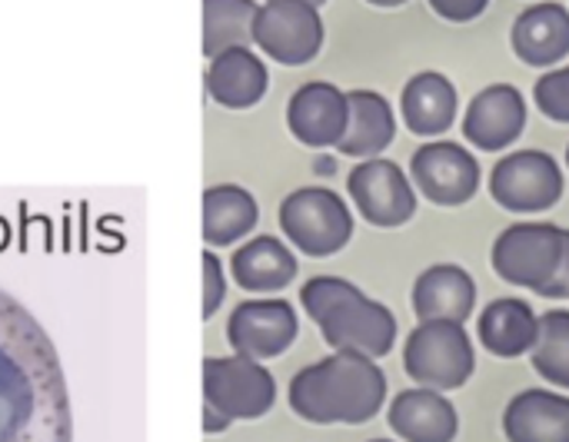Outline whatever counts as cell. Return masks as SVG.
Wrapping results in <instances>:
<instances>
[{
    "mask_svg": "<svg viewBox=\"0 0 569 442\" xmlns=\"http://www.w3.org/2000/svg\"><path fill=\"white\" fill-rule=\"evenodd\" d=\"M0 442H70L57 353L37 320L0 293Z\"/></svg>",
    "mask_w": 569,
    "mask_h": 442,
    "instance_id": "6da1fadb",
    "label": "cell"
},
{
    "mask_svg": "<svg viewBox=\"0 0 569 442\" xmlns=\"http://www.w3.org/2000/svg\"><path fill=\"white\" fill-rule=\"evenodd\" d=\"M290 410L313 426H360L387 403V373L377 360L330 353L303 366L287 390Z\"/></svg>",
    "mask_w": 569,
    "mask_h": 442,
    "instance_id": "7a4b0ae2",
    "label": "cell"
},
{
    "mask_svg": "<svg viewBox=\"0 0 569 442\" xmlns=\"http://www.w3.org/2000/svg\"><path fill=\"white\" fill-rule=\"evenodd\" d=\"M477 370V350L463 323H417L403 343V373L437 393H453L470 383Z\"/></svg>",
    "mask_w": 569,
    "mask_h": 442,
    "instance_id": "3957f363",
    "label": "cell"
},
{
    "mask_svg": "<svg viewBox=\"0 0 569 442\" xmlns=\"http://www.w3.org/2000/svg\"><path fill=\"white\" fill-rule=\"evenodd\" d=\"M280 230L303 257L327 260L353 240V213L330 187H300L280 203Z\"/></svg>",
    "mask_w": 569,
    "mask_h": 442,
    "instance_id": "277c9868",
    "label": "cell"
},
{
    "mask_svg": "<svg viewBox=\"0 0 569 442\" xmlns=\"http://www.w3.org/2000/svg\"><path fill=\"white\" fill-rule=\"evenodd\" d=\"M317 327L333 353H353L367 360H383L400 336L393 310L380 300H370L360 287H353Z\"/></svg>",
    "mask_w": 569,
    "mask_h": 442,
    "instance_id": "5b68a950",
    "label": "cell"
},
{
    "mask_svg": "<svg viewBox=\"0 0 569 442\" xmlns=\"http://www.w3.org/2000/svg\"><path fill=\"white\" fill-rule=\"evenodd\" d=\"M490 197L510 213H543L563 197V170L547 150H513L490 170Z\"/></svg>",
    "mask_w": 569,
    "mask_h": 442,
    "instance_id": "8992f818",
    "label": "cell"
},
{
    "mask_svg": "<svg viewBox=\"0 0 569 442\" xmlns=\"http://www.w3.org/2000/svg\"><path fill=\"white\" fill-rule=\"evenodd\" d=\"M203 400L230 423L260 420L277 403V383L270 370L257 360H203Z\"/></svg>",
    "mask_w": 569,
    "mask_h": 442,
    "instance_id": "52a82bcc",
    "label": "cell"
},
{
    "mask_svg": "<svg viewBox=\"0 0 569 442\" xmlns=\"http://www.w3.org/2000/svg\"><path fill=\"white\" fill-rule=\"evenodd\" d=\"M563 247V227L557 223H513L507 227L490 250V263L497 277L510 287H523L540 293V287L553 277Z\"/></svg>",
    "mask_w": 569,
    "mask_h": 442,
    "instance_id": "ba28073f",
    "label": "cell"
},
{
    "mask_svg": "<svg viewBox=\"0 0 569 442\" xmlns=\"http://www.w3.org/2000/svg\"><path fill=\"white\" fill-rule=\"evenodd\" d=\"M350 200L357 203V213L380 230H397L413 220L417 213V190L407 170L397 160L373 157L357 160V167L347 177Z\"/></svg>",
    "mask_w": 569,
    "mask_h": 442,
    "instance_id": "9c48e42d",
    "label": "cell"
},
{
    "mask_svg": "<svg viewBox=\"0 0 569 442\" xmlns=\"http://www.w3.org/2000/svg\"><path fill=\"white\" fill-rule=\"evenodd\" d=\"M253 43L283 67L310 63L323 47L320 7L303 0H267L253 20Z\"/></svg>",
    "mask_w": 569,
    "mask_h": 442,
    "instance_id": "30bf717a",
    "label": "cell"
},
{
    "mask_svg": "<svg viewBox=\"0 0 569 442\" xmlns=\"http://www.w3.org/2000/svg\"><path fill=\"white\" fill-rule=\"evenodd\" d=\"M480 160L453 140H430L410 160V180L437 207H463L480 190Z\"/></svg>",
    "mask_w": 569,
    "mask_h": 442,
    "instance_id": "8fae6325",
    "label": "cell"
},
{
    "mask_svg": "<svg viewBox=\"0 0 569 442\" xmlns=\"http://www.w3.org/2000/svg\"><path fill=\"white\" fill-rule=\"evenodd\" d=\"M300 333L297 310L287 300H247L227 320V340L243 360L283 356Z\"/></svg>",
    "mask_w": 569,
    "mask_h": 442,
    "instance_id": "7c38bea8",
    "label": "cell"
},
{
    "mask_svg": "<svg viewBox=\"0 0 569 442\" xmlns=\"http://www.w3.org/2000/svg\"><path fill=\"white\" fill-rule=\"evenodd\" d=\"M460 127L473 150H510L527 127V100L513 83H490L467 103Z\"/></svg>",
    "mask_w": 569,
    "mask_h": 442,
    "instance_id": "4fadbf2b",
    "label": "cell"
},
{
    "mask_svg": "<svg viewBox=\"0 0 569 442\" xmlns=\"http://www.w3.org/2000/svg\"><path fill=\"white\" fill-rule=\"evenodd\" d=\"M347 117H350L347 93L327 80H310L297 87V93L287 103V127L310 150L340 147L347 133Z\"/></svg>",
    "mask_w": 569,
    "mask_h": 442,
    "instance_id": "5bb4252c",
    "label": "cell"
},
{
    "mask_svg": "<svg viewBox=\"0 0 569 442\" xmlns=\"http://www.w3.org/2000/svg\"><path fill=\"white\" fill-rule=\"evenodd\" d=\"M410 303L420 323L447 320V323L467 327V320L477 310V283L457 263H433L417 277Z\"/></svg>",
    "mask_w": 569,
    "mask_h": 442,
    "instance_id": "9a60e30c",
    "label": "cell"
},
{
    "mask_svg": "<svg viewBox=\"0 0 569 442\" xmlns=\"http://www.w3.org/2000/svg\"><path fill=\"white\" fill-rule=\"evenodd\" d=\"M387 423L403 442H453L460 433V416L450 396L423 386L397 393L390 400Z\"/></svg>",
    "mask_w": 569,
    "mask_h": 442,
    "instance_id": "2e32d148",
    "label": "cell"
},
{
    "mask_svg": "<svg viewBox=\"0 0 569 442\" xmlns=\"http://www.w3.org/2000/svg\"><path fill=\"white\" fill-rule=\"evenodd\" d=\"M510 47L527 67L537 70L557 67L563 57H569V10L553 0H540L527 7L513 20Z\"/></svg>",
    "mask_w": 569,
    "mask_h": 442,
    "instance_id": "e0dca14e",
    "label": "cell"
},
{
    "mask_svg": "<svg viewBox=\"0 0 569 442\" xmlns=\"http://www.w3.org/2000/svg\"><path fill=\"white\" fill-rule=\"evenodd\" d=\"M400 113L410 133L417 137H440L457 123L460 93L453 80L440 70H420L407 80L400 97Z\"/></svg>",
    "mask_w": 569,
    "mask_h": 442,
    "instance_id": "ac0fdd59",
    "label": "cell"
},
{
    "mask_svg": "<svg viewBox=\"0 0 569 442\" xmlns=\"http://www.w3.org/2000/svg\"><path fill=\"white\" fill-rule=\"evenodd\" d=\"M510 442H569V393L523 390L503 410Z\"/></svg>",
    "mask_w": 569,
    "mask_h": 442,
    "instance_id": "d6986e66",
    "label": "cell"
},
{
    "mask_svg": "<svg viewBox=\"0 0 569 442\" xmlns=\"http://www.w3.org/2000/svg\"><path fill=\"white\" fill-rule=\"evenodd\" d=\"M537 330H540V313L517 297H500L487 303L477 323V336L483 350L500 360L527 356L537 343Z\"/></svg>",
    "mask_w": 569,
    "mask_h": 442,
    "instance_id": "ffe728a7",
    "label": "cell"
},
{
    "mask_svg": "<svg viewBox=\"0 0 569 442\" xmlns=\"http://www.w3.org/2000/svg\"><path fill=\"white\" fill-rule=\"evenodd\" d=\"M267 87H270V73L250 47H233L210 60L207 90L220 107H230V110L257 107Z\"/></svg>",
    "mask_w": 569,
    "mask_h": 442,
    "instance_id": "44dd1931",
    "label": "cell"
},
{
    "mask_svg": "<svg viewBox=\"0 0 569 442\" xmlns=\"http://www.w3.org/2000/svg\"><path fill=\"white\" fill-rule=\"evenodd\" d=\"M350 117H347V133L340 140V153L353 160H373L383 157V150L397 137V117L387 97L377 90H350L347 93Z\"/></svg>",
    "mask_w": 569,
    "mask_h": 442,
    "instance_id": "7402d4cb",
    "label": "cell"
},
{
    "mask_svg": "<svg viewBox=\"0 0 569 442\" xmlns=\"http://www.w3.org/2000/svg\"><path fill=\"white\" fill-rule=\"evenodd\" d=\"M230 270L247 293H277L297 280V257L277 237H253L233 253Z\"/></svg>",
    "mask_w": 569,
    "mask_h": 442,
    "instance_id": "603a6c76",
    "label": "cell"
},
{
    "mask_svg": "<svg viewBox=\"0 0 569 442\" xmlns=\"http://www.w3.org/2000/svg\"><path fill=\"white\" fill-rule=\"evenodd\" d=\"M260 220L257 200L233 183L210 187L203 193V240L210 247H230L243 240Z\"/></svg>",
    "mask_w": 569,
    "mask_h": 442,
    "instance_id": "cb8c5ba5",
    "label": "cell"
},
{
    "mask_svg": "<svg viewBox=\"0 0 569 442\" xmlns=\"http://www.w3.org/2000/svg\"><path fill=\"white\" fill-rule=\"evenodd\" d=\"M257 10V0H203V53L250 47Z\"/></svg>",
    "mask_w": 569,
    "mask_h": 442,
    "instance_id": "d4e9b609",
    "label": "cell"
},
{
    "mask_svg": "<svg viewBox=\"0 0 569 442\" xmlns=\"http://www.w3.org/2000/svg\"><path fill=\"white\" fill-rule=\"evenodd\" d=\"M530 363L533 373L543 376V383L569 390V310H547L540 317Z\"/></svg>",
    "mask_w": 569,
    "mask_h": 442,
    "instance_id": "484cf974",
    "label": "cell"
},
{
    "mask_svg": "<svg viewBox=\"0 0 569 442\" xmlns=\"http://www.w3.org/2000/svg\"><path fill=\"white\" fill-rule=\"evenodd\" d=\"M533 100L540 113L553 123H569V67L547 70L533 83Z\"/></svg>",
    "mask_w": 569,
    "mask_h": 442,
    "instance_id": "4316f807",
    "label": "cell"
},
{
    "mask_svg": "<svg viewBox=\"0 0 569 442\" xmlns=\"http://www.w3.org/2000/svg\"><path fill=\"white\" fill-rule=\"evenodd\" d=\"M223 297H227L223 267H220V260L207 250V253H203V320H210V317L220 310Z\"/></svg>",
    "mask_w": 569,
    "mask_h": 442,
    "instance_id": "83f0119b",
    "label": "cell"
},
{
    "mask_svg": "<svg viewBox=\"0 0 569 442\" xmlns=\"http://www.w3.org/2000/svg\"><path fill=\"white\" fill-rule=\"evenodd\" d=\"M430 7L437 10V17L450 23H470L490 7V0H430Z\"/></svg>",
    "mask_w": 569,
    "mask_h": 442,
    "instance_id": "f1b7e54d",
    "label": "cell"
},
{
    "mask_svg": "<svg viewBox=\"0 0 569 442\" xmlns=\"http://www.w3.org/2000/svg\"><path fill=\"white\" fill-rule=\"evenodd\" d=\"M540 297H547V300H569V230H563V247H560L557 270L540 287Z\"/></svg>",
    "mask_w": 569,
    "mask_h": 442,
    "instance_id": "f546056e",
    "label": "cell"
},
{
    "mask_svg": "<svg viewBox=\"0 0 569 442\" xmlns=\"http://www.w3.org/2000/svg\"><path fill=\"white\" fill-rule=\"evenodd\" d=\"M227 426H230V420H227V416H220L217 410L203 406V430H207V433H223Z\"/></svg>",
    "mask_w": 569,
    "mask_h": 442,
    "instance_id": "4dcf8cb0",
    "label": "cell"
},
{
    "mask_svg": "<svg viewBox=\"0 0 569 442\" xmlns=\"http://www.w3.org/2000/svg\"><path fill=\"white\" fill-rule=\"evenodd\" d=\"M367 3H373V7H400L407 0H367Z\"/></svg>",
    "mask_w": 569,
    "mask_h": 442,
    "instance_id": "1f68e13d",
    "label": "cell"
},
{
    "mask_svg": "<svg viewBox=\"0 0 569 442\" xmlns=\"http://www.w3.org/2000/svg\"><path fill=\"white\" fill-rule=\"evenodd\" d=\"M303 3H310V7H323L327 0H303Z\"/></svg>",
    "mask_w": 569,
    "mask_h": 442,
    "instance_id": "d6a6232c",
    "label": "cell"
},
{
    "mask_svg": "<svg viewBox=\"0 0 569 442\" xmlns=\"http://www.w3.org/2000/svg\"><path fill=\"white\" fill-rule=\"evenodd\" d=\"M567 167H569V147H567Z\"/></svg>",
    "mask_w": 569,
    "mask_h": 442,
    "instance_id": "836d02e7",
    "label": "cell"
},
{
    "mask_svg": "<svg viewBox=\"0 0 569 442\" xmlns=\"http://www.w3.org/2000/svg\"><path fill=\"white\" fill-rule=\"evenodd\" d=\"M370 442H390V440H370Z\"/></svg>",
    "mask_w": 569,
    "mask_h": 442,
    "instance_id": "e575fe53",
    "label": "cell"
}]
</instances>
